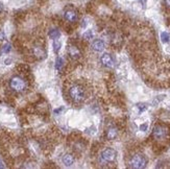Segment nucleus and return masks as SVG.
Returning <instances> with one entry per match:
<instances>
[{"instance_id":"obj_1","label":"nucleus","mask_w":170,"mask_h":169,"mask_svg":"<svg viewBox=\"0 0 170 169\" xmlns=\"http://www.w3.org/2000/svg\"><path fill=\"white\" fill-rule=\"evenodd\" d=\"M69 96H70L72 101L78 104V102L83 101L86 97V92L82 86L75 84L69 89Z\"/></svg>"},{"instance_id":"obj_2","label":"nucleus","mask_w":170,"mask_h":169,"mask_svg":"<svg viewBox=\"0 0 170 169\" xmlns=\"http://www.w3.org/2000/svg\"><path fill=\"white\" fill-rule=\"evenodd\" d=\"M129 167L134 169H142L147 164V159L145 158L144 154H135L132 157V159L129 160Z\"/></svg>"},{"instance_id":"obj_3","label":"nucleus","mask_w":170,"mask_h":169,"mask_svg":"<svg viewBox=\"0 0 170 169\" xmlns=\"http://www.w3.org/2000/svg\"><path fill=\"white\" fill-rule=\"evenodd\" d=\"M10 87L15 92H23L26 88V82L20 76H13L10 81Z\"/></svg>"},{"instance_id":"obj_4","label":"nucleus","mask_w":170,"mask_h":169,"mask_svg":"<svg viewBox=\"0 0 170 169\" xmlns=\"http://www.w3.org/2000/svg\"><path fill=\"white\" fill-rule=\"evenodd\" d=\"M117 153L116 150L112 149V148H106V149L102 150L100 153V162L101 163H112L116 160Z\"/></svg>"},{"instance_id":"obj_5","label":"nucleus","mask_w":170,"mask_h":169,"mask_svg":"<svg viewBox=\"0 0 170 169\" xmlns=\"http://www.w3.org/2000/svg\"><path fill=\"white\" fill-rule=\"evenodd\" d=\"M152 136H154V138L157 140H161V139L165 138L167 136V128L164 127V125L157 124L154 127V130H152Z\"/></svg>"},{"instance_id":"obj_6","label":"nucleus","mask_w":170,"mask_h":169,"mask_svg":"<svg viewBox=\"0 0 170 169\" xmlns=\"http://www.w3.org/2000/svg\"><path fill=\"white\" fill-rule=\"evenodd\" d=\"M100 62L106 68H113L115 65V60L113 56L110 53H103L101 58H100Z\"/></svg>"},{"instance_id":"obj_7","label":"nucleus","mask_w":170,"mask_h":169,"mask_svg":"<svg viewBox=\"0 0 170 169\" xmlns=\"http://www.w3.org/2000/svg\"><path fill=\"white\" fill-rule=\"evenodd\" d=\"M64 18L65 20H67L68 22H76L77 19H78V15H77V12L73 8H69V10H66L64 13Z\"/></svg>"},{"instance_id":"obj_8","label":"nucleus","mask_w":170,"mask_h":169,"mask_svg":"<svg viewBox=\"0 0 170 169\" xmlns=\"http://www.w3.org/2000/svg\"><path fill=\"white\" fill-rule=\"evenodd\" d=\"M68 54L70 56L71 59L73 60H77L78 58H80V51L77 47L73 46V45H70L68 47Z\"/></svg>"},{"instance_id":"obj_9","label":"nucleus","mask_w":170,"mask_h":169,"mask_svg":"<svg viewBox=\"0 0 170 169\" xmlns=\"http://www.w3.org/2000/svg\"><path fill=\"white\" fill-rule=\"evenodd\" d=\"M92 49L96 52H101V51L105 49V43H103L102 40H95L92 44Z\"/></svg>"},{"instance_id":"obj_10","label":"nucleus","mask_w":170,"mask_h":169,"mask_svg":"<svg viewBox=\"0 0 170 169\" xmlns=\"http://www.w3.org/2000/svg\"><path fill=\"white\" fill-rule=\"evenodd\" d=\"M117 134H118L117 128H115L113 127H109L108 131H106V138H108L109 140H113L117 137Z\"/></svg>"},{"instance_id":"obj_11","label":"nucleus","mask_w":170,"mask_h":169,"mask_svg":"<svg viewBox=\"0 0 170 169\" xmlns=\"http://www.w3.org/2000/svg\"><path fill=\"white\" fill-rule=\"evenodd\" d=\"M63 163L66 165V166H71V165H73V163H74V158L72 154L70 153H68V154H66V156H64V158H63Z\"/></svg>"},{"instance_id":"obj_12","label":"nucleus","mask_w":170,"mask_h":169,"mask_svg":"<svg viewBox=\"0 0 170 169\" xmlns=\"http://www.w3.org/2000/svg\"><path fill=\"white\" fill-rule=\"evenodd\" d=\"M34 54H36L38 58H40V59H43V58H45V56H46V53H45V50L43 49L42 47H38V46H36L34 48Z\"/></svg>"},{"instance_id":"obj_13","label":"nucleus","mask_w":170,"mask_h":169,"mask_svg":"<svg viewBox=\"0 0 170 169\" xmlns=\"http://www.w3.org/2000/svg\"><path fill=\"white\" fill-rule=\"evenodd\" d=\"M48 35H49L50 39L56 40V39H59L60 37V30H57V29H51Z\"/></svg>"},{"instance_id":"obj_14","label":"nucleus","mask_w":170,"mask_h":169,"mask_svg":"<svg viewBox=\"0 0 170 169\" xmlns=\"http://www.w3.org/2000/svg\"><path fill=\"white\" fill-rule=\"evenodd\" d=\"M63 66H64V60L59 56V58L56 59V69L60 72L62 69H63Z\"/></svg>"},{"instance_id":"obj_15","label":"nucleus","mask_w":170,"mask_h":169,"mask_svg":"<svg viewBox=\"0 0 170 169\" xmlns=\"http://www.w3.org/2000/svg\"><path fill=\"white\" fill-rule=\"evenodd\" d=\"M161 40H162L163 43H168L170 41V36L168 33H166V31H163L162 33H161Z\"/></svg>"},{"instance_id":"obj_16","label":"nucleus","mask_w":170,"mask_h":169,"mask_svg":"<svg viewBox=\"0 0 170 169\" xmlns=\"http://www.w3.org/2000/svg\"><path fill=\"white\" fill-rule=\"evenodd\" d=\"M53 50L56 53H59V51L60 50V43L59 41H56V40H54L53 42Z\"/></svg>"},{"instance_id":"obj_17","label":"nucleus","mask_w":170,"mask_h":169,"mask_svg":"<svg viewBox=\"0 0 170 169\" xmlns=\"http://www.w3.org/2000/svg\"><path fill=\"white\" fill-rule=\"evenodd\" d=\"M92 38H93V31L92 30H88L83 33V39L85 40H91Z\"/></svg>"},{"instance_id":"obj_18","label":"nucleus","mask_w":170,"mask_h":169,"mask_svg":"<svg viewBox=\"0 0 170 169\" xmlns=\"http://www.w3.org/2000/svg\"><path fill=\"white\" fill-rule=\"evenodd\" d=\"M11 49V44H5L3 47H2V53H7V52H10Z\"/></svg>"},{"instance_id":"obj_19","label":"nucleus","mask_w":170,"mask_h":169,"mask_svg":"<svg viewBox=\"0 0 170 169\" xmlns=\"http://www.w3.org/2000/svg\"><path fill=\"white\" fill-rule=\"evenodd\" d=\"M4 39H5V35H4V33H3V31H2L1 29H0V43L3 42V41H4Z\"/></svg>"},{"instance_id":"obj_20","label":"nucleus","mask_w":170,"mask_h":169,"mask_svg":"<svg viewBox=\"0 0 170 169\" xmlns=\"http://www.w3.org/2000/svg\"><path fill=\"white\" fill-rule=\"evenodd\" d=\"M147 127H148V125L146 124V123H145V124H142V125H140V130L142 131H145L146 130H147Z\"/></svg>"},{"instance_id":"obj_21","label":"nucleus","mask_w":170,"mask_h":169,"mask_svg":"<svg viewBox=\"0 0 170 169\" xmlns=\"http://www.w3.org/2000/svg\"><path fill=\"white\" fill-rule=\"evenodd\" d=\"M138 108H139L140 112H143L144 110H146V105H138Z\"/></svg>"},{"instance_id":"obj_22","label":"nucleus","mask_w":170,"mask_h":169,"mask_svg":"<svg viewBox=\"0 0 170 169\" xmlns=\"http://www.w3.org/2000/svg\"><path fill=\"white\" fill-rule=\"evenodd\" d=\"M165 4H166L168 7H170V0H165Z\"/></svg>"},{"instance_id":"obj_23","label":"nucleus","mask_w":170,"mask_h":169,"mask_svg":"<svg viewBox=\"0 0 170 169\" xmlns=\"http://www.w3.org/2000/svg\"><path fill=\"white\" fill-rule=\"evenodd\" d=\"M2 10H3V5H2V3L0 2V13L2 12Z\"/></svg>"},{"instance_id":"obj_24","label":"nucleus","mask_w":170,"mask_h":169,"mask_svg":"<svg viewBox=\"0 0 170 169\" xmlns=\"http://www.w3.org/2000/svg\"><path fill=\"white\" fill-rule=\"evenodd\" d=\"M140 2H141V3H142V4H145L146 0H140Z\"/></svg>"},{"instance_id":"obj_25","label":"nucleus","mask_w":170,"mask_h":169,"mask_svg":"<svg viewBox=\"0 0 170 169\" xmlns=\"http://www.w3.org/2000/svg\"><path fill=\"white\" fill-rule=\"evenodd\" d=\"M4 167V166L3 165H2V162L1 161H0V168H3Z\"/></svg>"}]
</instances>
